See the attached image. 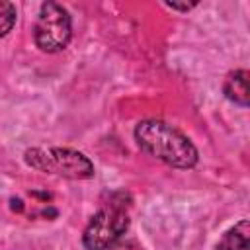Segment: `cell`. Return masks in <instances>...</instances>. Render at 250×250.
Segmentation results:
<instances>
[{"label":"cell","instance_id":"5","mask_svg":"<svg viewBox=\"0 0 250 250\" xmlns=\"http://www.w3.org/2000/svg\"><path fill=\"white\" fill-rule=\"evenodd\" d=\"M248 70L240 68V70H232L227 74L225 82H223V92L225 96L234 102L240 107H246L250 104V90H248Z\"/></svg>","mask_w":250,"mask_h":250},{"label":"cell","instance_id":"8","mask_svg":"<svg viewBox=\"0 0 250 250\" xmlns=\"http://www.w3.org/2000/svg\"><path fill=\"white\" fill-rule=\"evenodd\" d=\"M107 250H143V246L137 240H119L113 246H109Z\"/></svg>","mask_w":250,"mask_h":250},{"label":"cell","instance_id":"3","mask_svg":"<svg viewBox=\"0 0 250 250\" xmlns=\"http://www.w3.org/2000/svg\"><path fill=\"white\" fill-rule=\"evenodd\" d=\"M129 229V213L123 201H111L104 205L86 225L82 244L86 250H107L121 240Z\"/></svg>","mask_w":250,"mask_h":250},{"label":"cell","instance_id":"4","mask_svg":"<svg viewBox=\"0 0 250 250\" xmlns=\"http://www.w3.org/2000/svg\"><path fill=\"white\" fill-rule=\"evenodd\" d=\"M70 37H72V21L68 10L57 2L41 4L33 27L35 45L43 53H59L68 45Z\"/></svg>","mask_w":250,"mask_h":250},{"label":"cell","instance_id":"7","mask_svg":"<svg viewBox=\"0 0 250 250\" xmlns=\"http://www.w3.org/2000/svg\"><path fill=\"white\" fill-rule=\"evenodd\" d=\"M16 6L12 2L0 0V37L8 35L12 31V27L16 25Z\"/></svg>","mask_w":250,"mask_h":250},{"label":"cell","instance_id":"1","mask_svg":"<svg viewBox=\"0 0 250 250\" xmlns=\"http://www.w3.org/2000/svg\"><path fill=\"white\" fill-rule=\"evenodd\" d=\"M135 141L148 156L180 170L197 164V148L176 127L160 119H145L135 127Z\"/></svg>","mask_w":250,"mask_h":250},{"label":"cell","instance_id":"9","mask_svg":"<svg viewBox=\"0 0 250 250\" xmlns=\"http://www.w3.org/2000/svg\"><path fill=\"white\" fill-rule=\"evenodd\" d=\"M166 6H168V8H172V10L188 12V10H191L193 6H197V2H166Z\"/></svg>","mask_w":250,"mask_h":250},{"label":"cell","instance_id":"2","mask_svg":"<svg viewBox=\"0 0 250 250\" xmlns=\"http://www.w3.org/2000/svg\"><path fill=\"white\" fill-rule=\"evenodd\" d=\"M25 162L45 174H57L70 180H88L94 176L92 160L72 148L49 146V148H29L25 150Z\"/></svg>","mask_w":250,"mask_h":250},{"label":"cell","instance_id":"6","mask_svg":"<svg viewBox=\"0 0 250 250\" xmlns=\"http://www.w3.org/2000/svg\"><path fill=\"white\" fill-rule=\"evenodd\" d=\"M215 250H250V223L242 219L240 223L230 227L221 236Z\"/></svg>","mask_w":250,"mask_h":250}]
</instances>
